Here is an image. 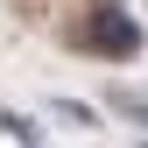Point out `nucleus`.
Wrapping results in <instances>:
<instances>
[{"label": "nucleus", "instance_id": "nucleus-1", "mask_svg": "<svg viewBox=\"0 0 148 148\" xmlns=\"http://www.w3.org/2000/svg\"><path fill=\"white\" fill-rule=\"evenodd\" d=\"M85 49H99V57H127V49H141V28L127 21L120 7H99L85 21Z\"/></svg>", "mask_w": 148, "mask_h": 148}, {"label": "nucleus", "instance_id": "nucleus-2", "mask_svg": "<svg viewBox=\"0 0 148 148\" xmlns=\"http://www.w3.org/2000/svg\"><path fill=\"white\" fill-rule=\"evenodd\" d=\"M0 134H14L21 148H42V127H35L28 113H0Z\"/></svg>", "mask_w": 148, "mask_h": 148}, {"label": "nucleus", "instance_id": "nucleus-3", "mask_svg": "<svg viewBox=\"0 0 148 148\" xmlns=\"http://www.w3.org/2000/svg\"><path fill=\"white\" fill-rule=\"evenodd\" d=\"M106 99H113V113H127V120H141V127H148V106L134 99V92H106Z\"/></svg>", "mask_w": 148, "mask_h": 148}]
</instances>
